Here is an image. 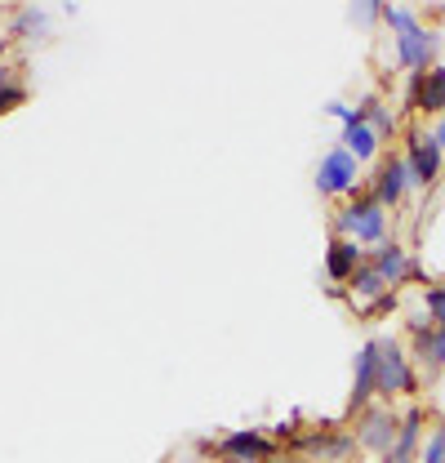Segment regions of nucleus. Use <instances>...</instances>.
Segmentation results:
<instances>
[{
	"instance_id": "f257e3e1",
	"label": "nucleus",
	"mask_w": 445,
	"mask_h": 463,
	"mask_svg": "<svg viewBox=\"0 0 445 463\" xmlns=\"http://www.w3.org/2000/svg\"><path fill=\"white\" fill-rule=\"evenodd\" d=\"M374 356H379V392L383 397L414 392V370H410V361H405L396 339H374Z\"/></svg>"
},
{
	"instance_id": "f03ea898",
	"label": "nucleus",
	"mask_w": 445,
	"mask_h": 463,
	"mask_svg": "<svg viewBox=\"0 0 445 463\" xmlns=\"http://www.w3.org/2000/svg\"><path fill=\"white\" fill-rule=\"evenodd\" d=\"M338 232H347V241H352V236H356V241H383L388 210H383L374 196H365V201H356V205H347V210L338 214Z\"/></svg>"
},
{
	"instance_id": "7ed1b4c3",
	"label": "nucleus",
	"mask_w": 445,
	"mask_h": 463,
	"mask_svg": "<svg viewBox=\"0 0 445 463\" xmlns=\"http://www.w3.org/2000/svg\"><path fill=\"white\" fill-rule=\"evenodd\" d=\"M432 50H437V36H432L428 27L410 23V27H401V32H396V58H401V67H410L414 76H419V71H428Z\"/></svg>"
},
{
	"instance_id": "20e7f679",
	"label": "nucleus",
	"mask_w": 445,
	"mask_h": 463,
	"mask_svg": "<svg viewBox=\"0 0 445 463\" xmlns=\"http://www.w3.org/2000/svg\"><path fill=\"white\" fill-rule=\"evenodd\" d=\"M441 143H437V134H410V178L414 183H437L441 178Z\"/></svg>"
},
{
	"instance_id": "39448f33",
	"label": "nucleus",
	"mask_w": 445,
	"mask_h": 463,
	"mask_svg": "<svg viewBox=\"0 0 445 463\" xmlns=\"http://www.w3.org/2000/svg\"><path fill=\"white\" fill-rule=\"evenodd\" d=\"M317 187L326 196H338V192H352L356 187V156L352 152H326L321 156V170H317Z\"/></svg>"
},
{
	"instance_id": "423d86ee",
	"label": "nucleus",
	"mask_w": 445,
	"mask_h": 463,
	"mask_svg": "<svg viewBox=\"0 0 445 463\" xmlns=\"http://www.w3.org/2000/svg\"><path fill=\"white\" fill-rule=\"evenodd\" d=\"M396 437H401V419L388 414V410H370L365 423H361V432H356V441L365 450H379V455H388L392 446H396Z\"/></svg>"
},
{
	"instance_id": "0eeeda50",
	"label": "nucleus",
	"mask_w": 445,
	"mask_h": 463,
	"mask_svg": "<svg viewBox=\"0 0 445 463\" xmlns=\"http://www.w3.org/2000/svg\"><path fill=\"white\" fill-rule=\"evenodd\" d=\"M410 108H423V112H441L445 108V67H428L419 76H410Z\"/></svg>"
},
{
	"instance_id": "6e6552de",
	"label": "nucleus",
	"mask_w": 445,
	"mask_h": 463,
	"mask_svg": "<svg viewBox=\"0 0 445 463\" xmlns=\"http://www.w3.org/2000/svg\"><path fill=\"white\" fill-rule=\"evenodd\" d=\"M405 178H410V161H383L379 165V178H374V201L388 210V205H396L401 196H405Z\"/></svg>"
},
{
	"instance_id": "1a4fd4ad",
	"label": "nucleus",
	"mask_w": 445,
	"mask_h": 463,
	"mask_svg": "<svg viewBox=\"0 0 445 463\" xmlns=\"http://www.w3.org/2000/svg\"><path fill=\"white\" fill-rule=\"evenodd\" d=\"M374 392H379V356H374V344H365L361 347V356H356V388H352V405L361 410Z\"/></svg>"
},
{
	"instance_id": "9d476101",
	"label": "nucleus",
	"mask_w": 445,
	"mask_h": 463,
	"mask_svg": "<svg viewBox=\"0 0 445 463\" xmlns=\"http://www.w3.org/2000/svg\"><path fill=\"white\" fill-rule=\"evenodd\" d=\"M419 423H423V410H410V414L401 419V437H396V446L383 455V463H419Z\"/></svg>"
},
{
	"instance_id": "9b49d317",
	"label": "nucleus",
	"mask_w": 445,
	"mask_h": 463,
	"mask_svg": "<svg viewBox=\"0 0 445 463\" xmlns=\"http://www.w3.org/2000/svg\"><path fill=\"white\" fill-rule=\"evenodd\" d=\"M326 272H330L334 281H352V277L361 272V245H356V241H347V236H338V241L330 245Z\"/></svg>"
},
{
	"instance_id": "f8f14e48",
	"label": "nucleus",
	"mask_w": 445,
	"mask_h": 463,
	"mask_svg": "<svg viewBox=\"0 0 445 463\" xmlns=\"http://www.w3.org/2000/svg\"><path fill=\"white\" fill-rule=\"evenodd\" d=\"M222 455H227V459H254V463H263V459H272L277 450H272V441H263L259 432H232V437L222 441Z\"/></svg>"
},
{
	"instance_id": "ddd939ff",
	"label": "nucleus",
	"mask_w": 445,
	"mask_h": 463,
	"mask_svg": "<svg viewBox=\"0 0 445 463\" xmlns=\"http://www.w3.org/2000/svg\"><path fill=\"white\" fill-rule=\"evenodd\" d=\"M343 152H352L356 161H370L379 152V134L365 125V116H356L352 125H343Z\"/></svg>"
},
{
	"instance_id": "4468645a",
	"label": "nucleus",
	"mask_w": 445,
	"mask_h": 463,
	"mask_svg": "<svg viewBox=\"0 0 445 463\" xmlns=\"http://www.w3.org/2000/svg\"><path fill=\"white\" fill-rule=\"evenodd\" d=\"M374 268H379V272H383V281H388V286H401V281H405V277H410V272H414V268H410V259H405V250H401V245H383V250H379V254H374Z\"/></svg>"
},
{
	"instance_id": "2eb2a0df",
	"label": "nucleus",
	"mask_w": 445,
	"mask_h": 463,
	"mask_svg": "<svg viewBox=\"0 0 445 463\" xmlns=\"http://www.w3.org/2000/svg\"><path fill=\"white\" fill-rule=\"evenodd\" d=\"M414 352H419V361L428 365V370H445V330H423V335H414Z\"/></svg>"
},
{
	"instance_id": "dca6fc26",
	"label": "nucleus",
	"mask_w": 445,
	"mask_h": 463,
	"mask_svg": "<svg viewBox=\"0 0 445 463\" xmlns=\"http://www.w3.org/2000/svg\"><path fill=\"white\" fill-rule=\"evenodd\" d=\"M352 281H356V294H361V298H383V294L392 289L388 281H383V272H379L374 263H361V272H356Z\"/></svg>"
},
{
	"instance_id": "f3484780",
	"label": "nucleus",
	"mask_w": 445,
	"mask_h": 463,
	"mask_svg": "<svg viewBox=\"0 0 445 463\" xmlns=\"http://www.w3.org/2000/svg\"><path fill=\"white\" fill-rule=\"evenodd\" d=\"M419 463H445V419H441V428L428 437V446L419 450Z\"/></svg>"
},
{
	"instance_id": "a211bd4d",
	"label": "nucleus",
	"mask_w": 445,
	"mask_h": 463,
	"mask_svg": "<svg viewBox=\"0 0 445 463\" xmlns=\"http://www.w3.org/2000/svg\"><path fill=\"white\" fill-rule=\"evenodd\" d=\"M428 317H432V326H437V330H445V286L428 289Z\"/></svg>"
},
{
	"instance_id": "6ab92c4d",
	"label": "nucleus",
	"mask_w": 445,
	"mask_h": 463,
	"mask_svg": "<svg viewBox=\"0 0 445 463\" xmlns=\"http://www.w3.org/2000/svg\"><path fill=\"white\" fill-rule=\"evenodd\" d=\"M352 18L356 23H374V18H383V5H352Z\"/></svg>"
},
{
	"instance_id": "aec40b11",
	"label": "nucleus",
	"mask_w": 445,
	"mask_h": 463,
	"mask_svg": "<svg viewBox=\"0 0 445 463\" xmlns=\"http://www.w3.org/2000/svg\"><path fill=\"white\" fill-rule=\"evenodd\" d=\"M18 103H23V90H18V85L0 90V112H9V108H18Z\"/></svg>"
},
{
	"instance_id": "412c9836",
	"label": "nucleus",
	"mask_w": 445,
	"mask_h": 463,
	"mask_svg": "<svg viewBox=\"0 0 445 463\" xmlns=\"http://www.w3.org/2000/svg\"><path fill=\"white\" fill-rule=\"evenodd\" d=\"M0 90H9V67H0Z\"/></svg>"
},
{
	"instance_id": "4be33fe9",
	"label": "nucleus",
	"mask_w": 445,
	"mask_h": 463,
	"mask_svg": "<svg viewBox=\"0 0 445 463\" xmlns=\"http://www.w3.org/2000/svg\"><path fill=\"white\" fill-rule=\"evenodd\" d=\"M437 143H441V152H445V125H441V129H437Z\"/></svg>"
},
{
	"instance_id": "5701e85b",
	"label": "nucleus",
	"mask_w": 445,
	"mask_h": 463,
	"mask_svg": "<svg viewBox=\"0 0 445 463\" xmlns=\"http://www.w3.org/2000/svg\"><path fill=\"white\" fill-rule=\"evenodd\" d=\"M222 463H254V459H222Z\"/></svg>"
}]
</instances>
